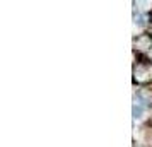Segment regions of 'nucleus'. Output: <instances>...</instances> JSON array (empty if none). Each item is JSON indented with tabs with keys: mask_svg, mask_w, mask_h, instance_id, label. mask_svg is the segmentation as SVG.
I'll return each instance as SVG.
<instances>
[{
	"mask_svg": "<svg viewBox=\"0 0 152 147\" xmlns=\"http://www.w3.org/2000/svg\"><path fill=\"white\" fill-rule=\"evenodd\" d=\"M132 115H133V118L135 120H140L142 118V115H144V106L142 105H133V108H132Z\"/></svg>",
	"mask_w": 152,
	"mask_h": 147,
	"instance_id": "f257e3e1",
	"label": "nucleus"
},
{
	"mask_svg": "<svg viewBox=\"0 0 152 147\" xmlns=\"http://www.w3.org/2000/svg\"><path fill=\"white\" fill-rule=\"evenodd\" d=\"M135 26H138V28H144V26H145L144 14H137V15H135Z\"/></svg>",
	"mask_w": 152,
	"mask_h": 147,
	"instance_id": "f03ea898",
	"label": "nucleus"
}]
</instances>
